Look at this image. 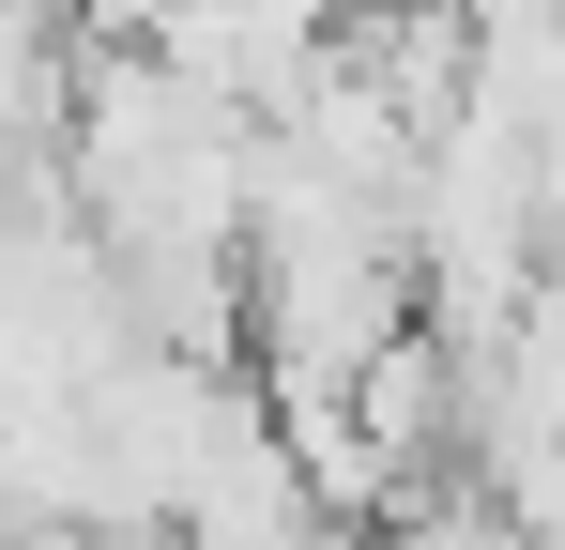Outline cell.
<instances>
[{"mask_svg": "<svg viewBox=\"0 0 565 550\" xmlns=\"http://www.w3.org/2000/svg\"><path fill=\"white\" fill-rule=\"evenodd\" d=\"M459 382H473V444H565V245L535 261V290L504 306V337Z\"/></svg>", "mask_w": 565, "mask_h": 550, "instance_id": "obj_1", "label": "cell"}, {"mask_svg": "<svg viewBox=\"0 0 565 550\" xmlns=\"http://www.w3.org/2000/svg\"><path fill=\"white\" fill-rule=\"evenodd\" d=\"M535 214H551V245H565V92L535 107Z\"/></svg>", "mask_w": 565, "mask_h": 550, "instance_id": "obj_2", "label": "cell"}]
</instances>
